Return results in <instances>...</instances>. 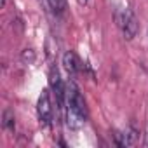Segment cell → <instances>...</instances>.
Returning <instances> with one entry per match:
<instances>
[{
  "instance_id": "obj_3",
  "label": "cell",
  "mask_w": 148,
  "mask_h": 148,
  "mask_svg": "<svg viewBox=\"0 0 148 148\" xmlns=\"http://www.w3.org/2000/svg\"><path fill=\"white\" fill-rule=\"evenodd\" d=\"M49 84H51L52 91L56 92V96H58V103H59V106H61V105L64 103V84L61 82L58 66H51V70H49Z\"/></svg>"
},
{
  "instance_id": "obj_9",
  "label": "cell",
  "mask_w": 148,
  "mask_h": 148,
  "mask_svg": "<svg viewBox=\"0 0 148 148\" xmlns=\"http://www.w3.org/2000/svg\"><path fill=\"white\" fill-rule=\"evenodd\" d=\"M77 2H79V5H86V4L89 2V0H77Z\"/></svg>"
},
{
  "instance_id": "obj_6",
  "label": "cell",
  "mask_w": 148,
  "mask_h": 148,
  "mask_svg": "<svg viewBox=\"0 0 148 148\" xmlns=\"http://www.w3.org/2000/svg\"><path fill=\"white\" fill-rule=\"evenodd\" d=\"M2 125H4V129H7V131H14L16 122H14V112H12L11 108H5V110H4V115H2Z\"/></svg>"
},
{
  "instance_id": "obj_10",
  "label": "cell",
  "mask_w": 148,
  "mask_h": 148,
  "mask_svg": "<svg viewBox=\"0 0 148 148\" xmlns=\"http://www.w3.org/2000/svg\"><path fill=\"white\" fill-rule=\"evenodd\" d=\"M145 146H148V132H146V139H145V143H143Z\"/></svg>"
},
{
  "instance_id": "obj_1",
  "label": "cell",
  "mask_w": 148,
  "mask_h": 148,
  "mask_svg": "<svg viewBox=\"0 0 148 148\" xmlns=\"http://www.w3.org/2000/svg\"><path fill=\"white\" fill-rule=\"evenodd\" d=\"M115 21H117V26L122 30V35L125 40H132L138 35L139 25H138V19L131 9H117Z\"/></svg>"
},
{
  "instance_id": "obj_2",
  "label": "cell",
  "mask_w": 148,
  "mask_h": 148,
  "mask_svg": "<svg viewBox=\"0 0 148 148\" xmlns=\"http://www.w3.org/2000/svg\"><path fill=\"white\" fill-rule=\"evenodd\" d=\"M37 113H38V119L44 125H49L51 120H52V105H51V94L47 89L42 91V94L38 96V101H37Z\"/></svg>"
},
{
  "instance_id": "obj_8",
  "label": "cell",
  "mask_w": 148,
  "mask_h": 148,
  "mask_svg": "<svg viewBox=\"0 0 148 148\" xmlns=\"http://www.w3.org/2000/svg\"><path fill=\"white\" fill-rule=\"evenodd\" d=\"M21 59H23L25 63L32 64V63L35 61V52H33V49H25V51L21 52Z\"/></svg>"
},
{
  "instance_id": "obj_7",
  "label": "cell",
  "mask_w": 148,
  "mask_h": 148,
  "mask_svg": "<svg viewBox=\"0 0 148 148\" xmlns=\"http://www.w3.org/2000/svg\"><path fill=\"white\" fill-rule=\"evenodd\" d=\"M47 5L56 16H63L64 11H66V2L64 0H47Z\"/></svg>"
},
{
  "instance_id": "obj_5",
  "label": "cell",
  "mask_w": 148,
  "mask_h": 148,
  "mask_svg": "<svg viewBox=\"0 0 148 148\" xmlns=\"http://www.w3.org/2000/svg\"><path fill=\"white\" fill-rule=\"evenodd\" d=\"M122 134H124V146H134L138 143V139H139V131L136 127H132V125Z\"/></svg>"
},
{
  "instance_id": "obj_4",
  "label": "cell",
  "mask_w": 148,
  "mask_h": 148,
  "mask_svg": "<svg viewBox=\"0 0 148 148\" xmlns=\"http://www.w3.org/2000/svg\"><path fill=\"white\" fill-rule=\"evenodd\" d=\"M63 66L68 71L70 77H77V73L80 70V63H79V59H77V56H75L73 51H66L63 54Z\"/></svg>"
}]
</instances>
